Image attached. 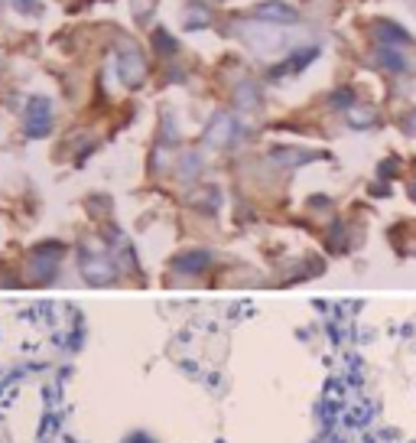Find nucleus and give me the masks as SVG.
I'll list each match as a JSON object with an SVG mask.
<instances>
[{
  "label": "nucleus",
  "mask_w": 416,
  "mask_h": 443,
  "mask_svg": "<svg viewBox=\"0 0 416 443\" xmlns=\"http://www.w3.org/2000/svg\"><path fill=\"white\" fill-rule=\"evenodd\" d=\"M117 72H121V78L127 85H140V82L147 78V62H143V56L130 46V50H124L121 56H117Z\"/></svg>",
  "instance_id": "nucleus-1"
},
{
  "label": "nucleus",
  "mask_w": 416,
  "mask_h": 443,
  "mask_svg": "<svg viewBox=\"0 0 416 443\" xmlns=\"http://www.w3.org/2000/svg\"><path fill=\"white\" fill-rule=\"evenodd\" d=\"M52 124V108L46 98H33L26 105V131L30 137H43Z\"/></svg>",
  "instance_id": "nucleus-2"
},
{
  "label": "nucleus",
  "mask_w": 416,
  "mask_h": 443,
  "mask_svg": "<svg viewBox=\"0 0 416 443\" xmlns=\"http://www.w3.org/2000/svg\"><path fill=\"white\" fill-rule=\"evenodd\" d=\"M260 20H273V23H293L299 13L293 7H286L280 0H267V3H257V10H254Z\"/></svg>",
  "instance_id": "nucleus-3"
},
{
  "label": "nucleus",
  "mask_w": 416,
  "mask_h": 443,
  "mask_svg": "<svg viewBox=\"0 0 416 443\" xmlns=\"http://www.w3.org/2000/svg\"><path fill=\"white\" fill-rule=\"evenodd\" d=\"M205 264H208V255H205V251H192V255H183V258L176 261V268H179V271H185V274L202 271Z\"/></svg>",
  "instance_id": "nucleus-4"
},
{
  "label": "nucleus",
  "mask_w": 416,
  "mask_h": 443,
  "mask_svg": "<svg viewBox=\"0 0 416 443\" xmlns=\"http://www.w3.org/2000/svg\"><path fill=\"white\" fill-rule=\"evenodd\" d=\"M378 39H380V43H387V46L410 43V36H406V33H400V30H397V26H391V23H380L378 26Z\"/></svg>",
  "instance_id": "nucleus-5"
},
{
  "label": "nucleus",
  "mask_w": 416,
  "mask_h": 443,
  "mask_svg": "<svg viewBox=\"0 0 416 443\" xmlns=\"http://www.w3.org/2000/svg\"><path fill=\"white\" fill-rule=\"evenodd\" d=\"M380 62H384L387 69H406V59H400V56L391 50H380Z\"/></svg>",
  "instance_id": "nucleus-6"
},
{
  "label": "nucleus",
  "mask_w": 416,
  "mask_h": 443,
  "mask_svg": "<svg viewBox=\"0 0 416 443\" xmlns=\"http://www.w3.org/2000/svg\"><path fill=\"white\" fill-rule=\"evenodd\" d=\"M153 43H157L159 50H166V52L176 50V43H172V36L166 33V30H157V36H153Z\"/></svg>",
  "instance_id": "nucleus-7"
}]
</instances>
